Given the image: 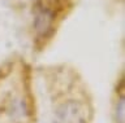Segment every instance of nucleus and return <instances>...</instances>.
Masks as SVG:
<instances>
[{
    "label": "nucleus",
    "mask_w": 125,
    "mask_h": 123,
    "mask_svg": "<svg viewBox=\"0 0 125 123\" xmlns=\"http://www.w3.org/2000/svg\"><path fill=\"white\" fill-rule=\"evenodd\" d=\"M112 114L115 123L125 122V80L124 74L116 82V87L113 90V104H112Z\"/></svg>",
    "instance_id": "nucleus-4"
},
{
    "label": "nucleus",
    "mask_w": 125,
    "mask_h": 123,
    "mask_svg": "<svg viewBox=\"0 0 125 123\" xmlns=\"http://www.w3.org/2000/svg\"><path fill=\"white\" fill-rule=\"evenodd\" d=\"M52 106L53 123H91L93 97L80 71L68 64L42 69Z\"/></svg>",
    "instance_id": "nucleus-1"
},
{
    "label": "nucleus",
    "mask_w": 125,
    "mask_h": 123,
    "mask_svg": "<svg viewBox=\"0 0 125 123\" xmlns=\"http://www.w3.org/2000/svg\"><path fill=\"white\" fill-rule=\"evenodd\" d=\"M78 0H33L30 7V36L33 49L44 52L55 40L62 24L77 7Z\"/></svg>",
    "instance_id": "nucleus-3"
},
{
    "label": "nucleus",
    "mask_w": 125,
    "mask_h": 123,
    "mask_svg": "<svg viewBox=\"0 0 125 123\" xmlns=\"http://www.w3.org/2000/svg\"><path fill=\"white\" fill-rule=\"evenodd\" d=\"M33 71L22 58H10L0 66V111L26 118L34 114Z\"/></svg>",
    "instance_id": "nucleus-2"
}]
</instances>
